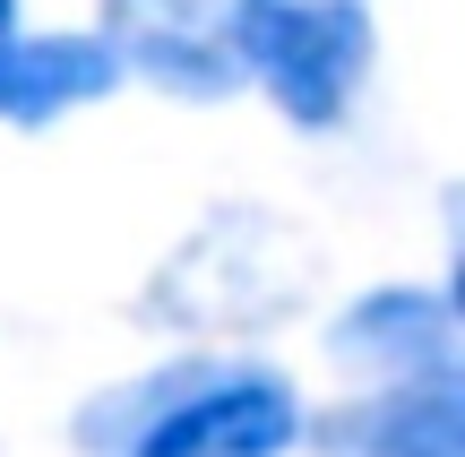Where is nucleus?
<instances>
[{"instance_id":"3","label":"nucleus","mask_w":465,"mask_h":457,"mask_svg":"<svg viewBox=\"0 0 465 457\" xmlns=\"http://www.w3.org/2000/svg\"><path fill=\"white\" fill-rule=\"evenodd\" d=\"M104 52L121 78H147L164 95L216 104L242 86V52H232V0H104Z\"/></svg>"},{"instance_id":"7","label":"nucleus","mask_w":465,"mask_h":457,"mask_svg":"<svg viewBox=\"0 0 465 457\" xmlns=\"http://www.w3.org/2000/svg\"><path fill=\"white\" fill-rule=\"evenodd\" d=\"M9 26H17V0H0V35H9Z\"/></svg>"},{"instance_id":"2","label":"nucleus","mask_w":465,"mask_h":457,"mask_svg":"<svg viewBox=\"0 0 465 457\" xmlns=\"http://www.w3.org/2000/svg\"><path fill=\"white\" fill-rule=\"evenodd\" d=\"M232 52L293 130H336L371 78L380 26L371 0H232Z\"/></svg>"},{"instance_id":"1","label":"nucleus","mask_w":465,"mask_h":457,"mask_svg":"<svg viewBox=\"0 0 465 457\" xmlns=\"http://www.w3.org/2000/svg\"><path fill=\"white\" fill-rule=\"evenodd\" d=\"M302 397L267 363H173L95 397L78 423L86 457H284Z\"/></svg>"},{"instance_id":"4","label":"nucleus","mask_w":465,"mask_h":457,"mask_svg":"<svg viewBox=\"0 0 465 457\" xmlns=\"http://www.w3.org/2000/svg\"><path fill=\"white\" fill-rule=\"evenodd\" d=\"M311 457H465V372L380 380L319 414Z\"/></svg>"},{"instance_id":"5","label":"nucleus","mask_w":465,"mask_h":457,"mask_svg":"<svg viewBox=\"0 0 465 457\" xmlns=\"http://www.w3.org/2000/svg\"><path fill=\"white\" fill-rule=\"evenodd\" d=\"M121 86V61L95 35H0V121L44 130L61 113H86Z\"/></svg>"},{"instance_id":"6","label":"nucleus","mask_w":465,"mask_h":457,"mask_svg":"<svg viewBox=\"0 0 465 457\" xmlns=\"http://www.w3.org/2000/svg\"><path fill=\"white\" fill-rule=\"evenodd\" d=\"M336 354L371 363L380 380H422V372H457V311L431 285H388L336 320Z\"/></svg>"}]
</instances>
